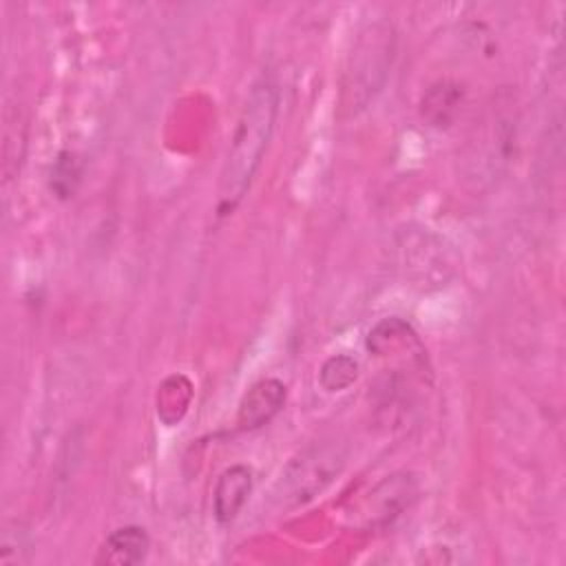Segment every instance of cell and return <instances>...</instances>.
Masks as SVG:
<instances>
[{
    "mask_svg": "<svg viewBox=\"0 0 566 566\" xmlns=\"http://www.w3.org/2000/svg\"><path fill=\"white\" fill-rule=\"evenodd\" d=\"M279 115V86L272 77H259L239 111L228 153L219 172L217 214H232L245 199L254 175L268 153Z\"/></svg>",
    "mask_w": 566,
    "mask_h": 566,
    "instance_id": "6da1fadb",
    "label": "cell"
},
{
    "mask_svg": "<svg viewBox=\"0 0 566 566\" xmlns=\"http://www.w3.org/2000/svg\"><path fill=\"white\" fill-rule=\"evenodd\" d=\"M396 55V31L389 22L376 20L367 24L354 40L347 55L338 106L343 117L358 115L382 91Z\"/></svg>",
    "mask_w": 566,
    "mask_h": 566,
    "instance_id": "7a4b0ae2",
    "label": "cell"
},
{
    "mask_svg": "<svg viewBox=\"0 0 566 566\" xmlns=\"http://www.w3.org/2000/svg\"><path fill=\"white\" fill-rule=\"evenodd\" d=\"M345 458L347 451L336 440H321L301 449L281 471L272 491L274 502L283 509L310 502L340 473Z\"/></svg>",
    "mask_w": 566,
    "mask_h": 566,
    "instance_id": "3957f363",
    "label": "cell"
},
{
    "mask_svg": "<svg viewBox=\"0 0 566 566\" xmlns=\"http://www.w3.org/2000/svg\"><path fill=\"white\" fill-rule=\"evenodd\" d=\"M418 495V482L411 473H394L387 475L380 484H376L365 500L363 517L365 526H387L398 515L405 513V509L411 506V502Z\"/></svg>",
    "mask_w": 566,
    "mask_h": 566,
    "instance_id": "277c9868",
    "label": "cell"
},
{
    "mask_svg": "<svg viewBox=\"0 0 566 566\" xmlns=\"http://www.w3.org/2000/svg\"><path fill=\"white\" fill-rule=\"evenodd\" d=\"M287 387L279 378H261L241 398L237 409V429L256 431L265 427L285 405Z\"/></svg>",
    "mask_w": 566,
    "mask_h": 566,
    "instance_id": "5b68a950",
    "label": "cell"
},
{
    "mask_svg": "<svg viewBox=\"0 0 566 566\" xmlns=\"http://www.w3.org/2000/svg\"><path fill=\"white\" fill-rule=\"evenodd\" d=\"M254 486L252 469L232 464L223 469L212 489V515L219 524H230L245 506Z\"/></svg>",
    "mask_w": 566,
    "mask_h": 566,
    "instance_id": "8992f818",
    "label": "cell"
},
{
    "mask_svg": "<svg viewBox=\"0 0 566 566\" xmlns=\"http://www.w3.org/2000/svg\"><path fill=\"white\" fill-rule=\"evenodd\" d=\"M150 548V537L144 526L126 524L106 535L102 542L95 564L102 566H135L146 559Z\"/></svg>",
    "mask_w": 566,
    "mask_h": 566,
    "instance_id": "52a82bcc",
    "label": "cell"
},
{
    "mask_svg": "<svg viewBox=\"0 0 566 566\" xmlns=\"http://www.w3.org/2000/svg\"><path fill=\"white\" fill-rule=\"evenodd\" d=\"M467 91L455 80H438L433 82L422 99H420V117L433 128H449L455 124L462 106H464Z\"/></svg>",
    "mask_w": 566,
    "mask_h": 566,
    "instance_id": "ba28073f",
    "label": "cell"
},
{
    "mask_svg": "<svg viewBox=\"0 0 566 566\" xmlns=\"http://www.w3.org/2000/svg\"><path fill=\"white\" fill-rule=\"evenodd\" d=\"M400 250L405 254L402 263H405V270L411 274V276H418L420 281L424 276V263H433L438 270L447 272L451 276L453 272V265L449 261H440L438 256H444L447 248L442 245V239L433 237L431 232L427 230H418V232H407L402 243H400Z\"/></svg>",
    "mask_w": 566,
    "mask_h": 566,
    "instance_id": "9c48e42d",
    "label": "cell"
},
{
    "mask_svg": "<svg viewBox=\"0 0 566 566\" xmlns=\"http://www.w3.org/2000/svg\"><path fill=\"white\" fill-rule=\"evenodd\" d=\"M82 177H84V157L75 150H60L49 168V177H46L49 192L60 201H69L75 197L82 184Z\"/></svg>",
    "mask_w": 566,
    "mask_h": 566,
    "instance_id": "30bf717a",
    "label": "cell"
},
{
    "mask_svg": "<svg viewBox=\"0 0 566 566\" xmlns=\"http://www.w3.org/2000/svg\"><path fill=\"white\" fill-rule=\"evenodd\" d=\"M358 378V363L347 354L329 356L318 371V382L325 391H343Z\"/></svg>",
    "mask_w": 566,
    "mask_h": 566,
    "instance_id": "8fae6325",
    "label": "cell"
}]
</instances>
